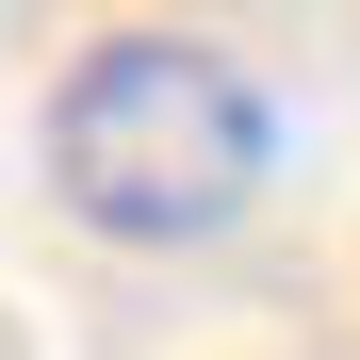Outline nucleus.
Segmentation results:
<instances>
[{"label": "nucleus", "mask_w": 360, "mask_h": 360, "mask_svg": "<svg viewBox=\"0 0 360 360\" xmlns=\"http://www.w3.org/2000/svg\"><path fill=\"white\" fill-rule=\"evenodd\" d=\"M33 164L98 246H213L278 180V98L213 33H98L33 115Z\"/></svg>", "instance_id": "1"}]
</instances>
